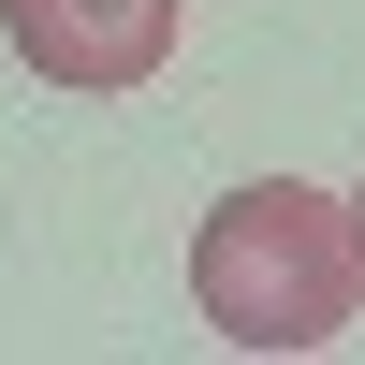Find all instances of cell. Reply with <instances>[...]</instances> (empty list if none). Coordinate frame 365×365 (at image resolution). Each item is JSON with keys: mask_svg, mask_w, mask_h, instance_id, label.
Masks as SVG:
<instances>
[{"mask_svg": "<svg viewBox=\"0 0 365 365\" xmlns=\"http://www.w3.org/2000/svg\"><path fill=\"white\" fill-rule=\"evenodd\" d=\"M190 307L234 351H336L365 322V205L307 190V175L220 190L205 234H190Z\"/></svg>", "mask_w": 365, "mask_h": 365, "instance_id": "6da1fadb", "label": "cell"}, {"mask_svg": "<svg viewBox=\"0 0 365 365\" xmlns=\"http://www.w3.org/2000/svg\"><path fill=\"white\" fill-rule=\"evenodd\" d=\"M175 29H190V0H0V44L29 58L44 88H146L175 58Z\"/></svg>", "mask_w": 365, "mask_h": 365, "instance_id": "7a4b0ae2", "label": "cell"}, {"mask_svg": "<svg viewBox=\"0 0 365 365\" xmlns=\"http://www.w3.org/2000/svg\"><path fill=\"white\" fill-rule=\"evenodd\" d=\"M351 205H365V190H351Z\"/></svg>", "mask_w": 365, "mask_h": 365, "instance_id": "3957f363", "label": "cell"}]
</instances>
